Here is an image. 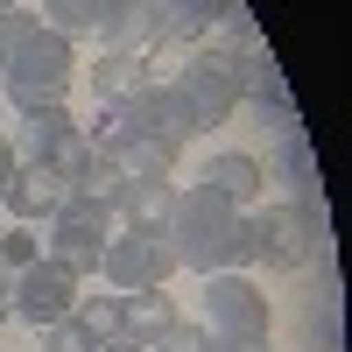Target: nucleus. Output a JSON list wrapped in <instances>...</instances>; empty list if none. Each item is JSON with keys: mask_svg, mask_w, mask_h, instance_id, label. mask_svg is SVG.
Here are the masks:
<instances>
[{"mask_svg": "<svg viewBox=\"0 0 352 352\" xmlns=\"http://www.w3.org/2000/svg\"><path fill=\"white\" fill-rule=\"evenodd\" d=\"M169 247H176V268H197V275H240L254 261L247 240V212L232 197H219L212 184H190L176 190V212H169Z\"/></svg>", "mask_w": 352, "mask_h": 352, "instance_id": "1", "label": "nucleus"}, {"mask_svg": "<svg viewBox=\"0 0 352 352\" xmlns=\"http://www.w3.org/2000/svg\"><path fill=\"white\" fill-rule=\"evenodd\" d=\"M71 78H78V50L64 36H50V28H36V36L0 64V92H8L21 113H36V106H64Z\"/></svg>", "mask_w": 352, "mask_h": 352, "instance_id": "2", "label": "nucleus"}, {"mask_svg": "<svg viewBox=\"0 0 352 352\" xmlns=\"http://www.w3.org/2000/svg\"><path fill=\"white\" fill-rule=\"evenodd\" d=\"M240 64H247V56H232V50H219V43H197V50L184 56L176 92H184V106H190L197 127H226L232 113H240Z\"/></svg>", "mask_w": 352, "mask_h": 352, "instance_id": "3", "label": "nucleus"}, {"mask_svg": "<svg viewBox=\"0 0 352 352\" xmlns=\"http://www.w3.org/2000/svg\"><path fill=\"white\" fill-rule=\"evenodd\" d=\"M43 226H50V232H43V254L56 261V268L99 275V254H106V240H113V212H106V204H92V197H64Z\"/></svg>", "mask_w": 352, "mask_h": 352, "instance_id": "4", "label": "nucleus"}, {"mask_svg": "<svg viewBox=\"0 0 352 352\" xmlns=\"http://www.w3.org/2000/svg\"><path fill=\"white\" fill-rule=\"evenodd\" d=\"M204 338L268 345V296L247 275H204Z\"/></svg>", "mask_w": 352, "mask_h": 352, "instance_id": "5", "label": "nucleus"}, {"mask_svg": "<svg viewBox=\"0 0 352 352\" xmlns=\"http://www.w3.org/2000/svg\"><path fill=\"white\" fill-rule=\"evenodd\" d=\"M247 240L254 261H268V268H303L324 240V219H310L303 204H268V212H247Z\"/></svg>", "mask_w": 352, "mask_h": 352, "instance_id": "6", "label": "nucleus"}, {"mask_svg": "<svg viewBox=\"0 0 352 352\" xmlns=\"http://www.w3.org/2000/svg\"><path fill=\"white\" fill-rule=\"evenodd\" d=\"M99 275H106L113 289H162V282L176 275L169 232H134V226H120V232L106 240V254H99Z\"/></svg>", "mask_w": 352, "mask_h": 352, "instance_id": "7", "label": "nucleus"}, {"mask_svg": "<svg viewBox=\"0 0 352 352\" xmlns=\"http://www.w3.org/2000/svg\"><path fill=\"white\" fill-rule=\"evenodd\" d=\"M113 113H120V134H148V141H162L169 155L197 134V120H190V106H184L176 85H141V92H127Z\"/></svg>", "mask_w": 352, "mask_h": 352, "instance_id": "8", "label": "nucleus"}, {"mask_svg": "<svg viewBox=\"0 0 352 352\" xmlns=\"http://www.w3.org/2000/svg\"><path fill=\"white\" fill-rule=\"evenodd\" d=\"M78 310V275L71 268H56V261L43 254L36 261V268H21L14 275V317H21V324H56V317H71Z\"/></svg>", "mask_w": 352, "mask_h": 352, "instance_id": "9", "label": "nucleus"}, {"mask_svg": "<svg viewBox=\"0 0 352 352\" xmlns=\"http://www.w3.org/2000/svg\"><path fill=\"white\" fill-rule=\"evenodd\" d=\"M92 36H99L106 50H127V56H148V50L169 43V36H162L155 0H106V14L92 21Z\"/></svg>", "mask_w": 352, "mask_h": 352, "instance_id": "10", "label": "nucleus"}, {"mask_svg": "<svg viewBox=\"0 0 352 352\" xmlns=\"http://www.w3.org/2000/svg\"><path fill=\"white\" fill-rule=\"evenodd\" d=\"M240 106L275 113L282 127H296V99H289V78H282V64H275V50H268V43L247 50V64H240Z\"/></svg>", "mask_w": 352, "mask_h": 352, "instance_id": "11", "label": "nucleus"}, {"mask_svg": "<svg viewBox=\"0 0 352 352\" xmlns=\"http://www.w3.org/2000/svg\"><path fill=\"white\" fill-rule=\"evenodd\" d=\"M99 155H106V169L120 184H169V169H176V155L162 141H148V134H113Z\"/></svg>", "mask_w": 352, "mask_h": 352, "instance_id": "12", "label": "nucleus"}, {"mask_svg": "<svg viewBox=\"0 0 352 352\" xmlns=\"http://www.w3.org/2000/svg\"><path fill=\"white\" fill-rule=\"evenodd\" d=\"M64 197H71V190L56 184V176H50L43 162H21V169H14V184H8V197H0V204H8V212H14L21 226H36V219H50V212H56Z\"/></svg>", "mask_w": 352, "mask_h": 352, "instance_id": "13", "label": "nucleus"}, {"mask_svg": "<svg viewBox=\"0 0 352 352\" xmlns=\"http://www.w3.org/2000/svg\"><path fill=\"white\" fill-rule=\"evenodd\" d=\"M141 85H155V64H148V56L99 50V64H92V99H99V106H120L127 92H141Z\"/></svg>", "mask_w": 352, "mask_h": 352, "instance_id": "14", "label": "nucleus"}, {"mask_svg": "<svg viewBox=\"0 0 352 352\" xmlns=\"http://www.w3.org/2000/svg\"><path fill=\"white\" fill-rule=\"evenodd\" d=\"M197 184H212L219 197H232V204L247 212V204L261 197V184H268V169H261L254 155H240V148H226V155H212V162H204V176H197Z\"/></svg>", "mask_w": 352, "mask_h": 352, "instance_id": "15", "label": "nucleus"}, {"mask_svg": "<svg viewBox=\"0 0 352 352\" xmlns=\"http://www.w3.org/2000/svg\"><path fill=\"white\" fill-rule=\"evenodd\" d=\"M64 134H78L71 106H36V113H21V141H8V148H14L21 162H50V148H56Z\"/></svg>", "mask_w": 352, "mask_h": 352, "instance_id": "16", "label": "nucleus"}, {"mask_svg": "<svg viewBox=\"0 0 352 352\" xmlns=\"http://www.w3.org/2000/svg\"><path fill=\"white\" fill-rule=\"evenodd\" d=\"M232 8V0H155V14H162V36L169 43H204L219 28V14Z\"/></svg>", "mask_w": 352, "mask_h": 352, "instance_id": "17", "label": "nucleus"}, {"mask_svg": "<svg viewBox=\"0 0 352 352\" xmlns=\"http://www.w3.org/2000/svg\"><path fill=\"white\" fill-rule=\"evenodd\" d=\"M169 212H176V184H127V197L113 204V219L134 232H162Z\"/></svg>", "mask_w": 352, "mask_h": 352, "instance_id": "18", "label": "nucleus"}, {"mask_svg": "<svg viewBox=\"0 0 352 352\" xmlns=\"http://www.w3.org/2000/svg\"><path fill=\"white\" fill-rule=\"evenodd\" d=\"M169 317H176V303L162 296V289H127V296H120V338L127 345H148Z\"/></svg>", "mask_w": 352, "mask_h": 352, "instance_id": "19", "label": "nucleus"}, {"mask_svg": "<svg viewBox=\"0 0 352 352\" xmlns=\"http://www.w3.org/2000/svg\"><path fill=\"white\" fill-rule=\"evenodd\" d=\"M99 14H106V0H43V28H50V36H64V43L92 36Z\"/></svg>", "mask_w": 352, "mask_h": 352, "instance_id": "20", "label": "nucleus"}, {"mask_svg": "<svg viewBox=\"0 0 352 352\" xmlns=\"http://www.w3.org/2000/svg\"><path fill=\"white\" fill-rule=\"evenodd\" d=\"M92 162H99V148H92V141H85V134H64V141L50 148V162H43V169H50L64 190H78L85 176H92Z\"/></svg>", "mask_w": 352, "mask_h": 352, "instance_id": "21", "label": "nucleus"}, {"mask_svg": "<svg viewBox=\"0 0 352 352\" xmlns=\"http://www.w3.org/2000/svg\"><path fill=\"white\" fill-rule=\"evenodd\" d=\"M71 317H78V324L92 331L99 345H106V338H120V296H78V310H71Z\"/></svg>", "mask_w": 352, "mask_h": 352, "instance_id": "22", "label": "nucleus"}, {"mask_svg": "<svg viewBox=\"0 0 352 352\" xmlns=\"http://www.w3.org/2000/svg\"><path fill=\"white\" fill-rule=\"evenodd\" d=\"M219 50H232V56H247V50H261V28H254V14L240 8V0H232V8L219 14V36H212Z\"/></svg>", "mask_w": 352, "mask_h": 352, "instance_id": "23", "label": "nucleus"}, {"mask_svg": "<svg viewBox=\"0 0 352 352\" xmlns=\"http://www.w3.org/2000/svg\"><path fill=\"white\" fill-rule=\"evenodd\" d=\"M43 261V240H36V226H14V232H0V275H21V268H36Z\"/></svg>", "mask_w": 352, "mask_h": 352, "instance_id": "24", "label": "nucleus"}, {"mask_svg": "<svg viewBox=\"0 0 352 352\" xmlns=\"http://www.w3.org/2000/svg\"><path fill=\"white\" fill-rule=\"evenodd\" d=\"M204 345H212V338H204V324H184V317H169V324H162L148 345H141V352H204Z\"/></svg>", "mask_w": 352, "mask_h": 352, "instance_id": "25", "label": "nucleus"}, {"mask_svg": "<svg viewBox=\"0 0 352 352\" xmlns=\"http://www.w3.org/2000/svg\"><path fill=\"white\" fill-rule=\"evenodd\" d=\"M43 352H99V338L78 317H56V324H43Z\"/></svg>", "mask_w": 352, "mask_h": 352, "instance_id": "26", "label": "nucleus"}, {"mask_svg": "<svg viewBox=\"0 0 352 352\" xmlns=\"http://www.w3.org/2000/svg\"><path fill=\"white\" fill-rule=\"evenodd\" d=\"M36 28H43V14H21V8H14V14H0V64H8V56H14L28 36H36Z\"/></svg>", "mask_w": 352, "mask_h": 352, "instance_id": "27", "label": "nucleus"}, {"mask_svg": "<svg viewBox=\"0 0 352 352\" xmlns=\"http://www.w3.org/2000/svg\"><path fill=\"white\" fill-rule=\"evenodd\" d=\"M14 169H21V155L8 148V141H0V197H8V184H14Z\"/></svg>", "mask_w": 352, "mask_h": 352, "instance_id": "28", "label": "nucleus"}, {"mask_svg": "<svg viewBox=\"0 0 352 352\" xmlns=\"http://www.w3.org/2000/svg\"><path fill=\"white\" fill-rule=\"evenodd\" d=\"M14 317V275H0V324Z\"/></svg>", "mask_w": 352, "mask_h": 352, "instance_id": "29", "label": "nucleus"}, {"mask_svg": "<svg viewBox=\"0 0 352 352\" xmlns=\"http://www.w3.org/2000/svg\"><path fill=\"white\" fill-rule=\"evenodd\" d=\"M204 352H268V345H240V338H212Z\"/></svg>", "mask_w": 352, "mask_h": 352, "instance_id": "30", "label": "nucleus"}, {"mask_svg": "<svg viewBox=\"0 0 352 352\" xmlns=\"http://www.w3.org/2000/svg\"><path fill=\"white\" fill-rule=\"evenodd\" d=\"M99 352H141V345H127V338H106V345H99Z\"/></svg>", "mask_w": 352, "mask_h": 352, "instance_id": "31", "label": "nucleus"}, {"mask_svg": "<svg viewBox=\"0 0 352 352\" xmlns=\"http://www.w3.org/2000/svg\"><path fill=\"white\" fill-rule=\"evenodd\" d=\"M14 8H21V0H0V14H14Z\"/></svg>", "mask_w": 352, "mask_h": 352, "instance_id": "32", "label": "nucleus"}]
</instances>
